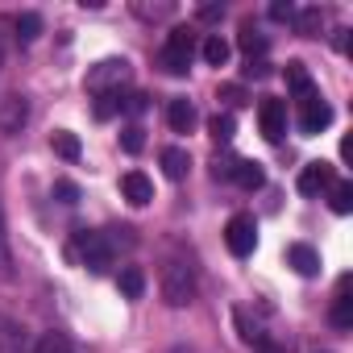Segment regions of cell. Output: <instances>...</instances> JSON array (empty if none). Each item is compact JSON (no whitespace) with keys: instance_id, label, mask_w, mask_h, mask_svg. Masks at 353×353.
Wrapping results in <instances>:
<instances>
[{"instance_id":"1","label":"cell","mask_w":353,"mask_h":353,"mask_svg":"<svg viewBox=\"0 0 353 353\" xmlns=\"http://www.w3.org/2000/svg\"><path fill=\"white\" fill-rule=\"evenodd\" d=\"M133 79V67L125 63V59H104V63H96L92 71H88V92L92 96H121V88Z\"/></svg>"},{"instance_id":"2","label":"cell","mask_w":353,"mask_h":353,"mask_svg":"<svg viewBox=\"0 0 353 353\" xmlns=\"http://www.w3.org/2000/svg\"><path fill=\"white\" fill-rule=\"evenodd\" d=\"M192 54H196V34L192 30H170L166 34V42H162V67L170 71V75H188L192 71Z\"/></svg>"},{"instance_id":"3","label":"cell","mask_w":353,"mask_h":353,"mask_svg":"<svg viewBox=\"0 0 353 353\" xmlns=\"http://www.w3.org/2000/svg\"><path fill=\"white\" fill-rule=\"evenodd\" d=\"M162 299H166L170 307H188V303L196 299V274H192L188 262H170V266L162 270Z\"/></svg>"},{"instance_id":"4","label":"cell","mask_w":353,"mask_h":353,"mask_svg":"<svg viewBox=\"0 0 353 353\" xmlns=\"http://www.w3.org/2000/svg\"><path fill=\"white\" fill-rule=\"evenodd\" d=\"M75 254H79V262H83L92 274H104V270L112 266V245H108V237H104V233H92V229H79V233H75Z\"/></svg>"},{"instance_id":"5","label":"cell","mask_w":353,"mask_h":353,"mask_svg":"<svg viewBox=\"0 0 353 353\" xmlns=\"http://www.w3.org/2000/svg\"><path fill=\"white\" fill-rule=\"evenodd\" d=\"M225 245H229L233 258H250V254L258 250V221L245 216V212H237V216L225 225Z\"/></svg>"},{"instance_id":"6","label":"cell","mask_w":353,"mask_h":353,"mask_svg":"<svg viewBox=\"0 0 353 353\" xmlns=\"http://www.w3.org/2000/svg\"><path fill=\"white\" fill-rule=\"evenodd\" d=\"M332 125V108L320 92H312L307 100H299V129L303 133H324Z\"/></svg>"},{"instance_id":"7","label":"cell","mask_w":353,"mask_h":353,"mask_svg":"<svg viewBox=\"0 0 353 353\" xmlns=\"http://www.w3.org/2000/svg\"><path fill=\"white\" fill-rule=\"evenodd\" d=\"M258 125H262L266 141H283V133H287V104L274 100V96H266L258 104Z\"/></svg>"},{"instance_id":"8","label":"cell","mask_w":353,"mask_h":353,"mask_svg":"<svg viewBox=\"0 0 353 353\" xmlns=\"http://www.w3.org/2000/svg\"><path fill=\"white\" fill-rule=\"evenodd\" d=\"M0 353H34V336L13 316H0Z\"/></svg>"},{"instance_id":"9","label":"cell","mask_w":353,"mask_h":353,"mask_svg":"<svg viewBox=\"0 0 353 353\" xmlns=\"http://www.w3.org/2000/svg\"><path fill=\"white\" fill-rule=\"evenodd\" d=\"M30 121V100L26 96H5L0 100V133H21Z\"/></svg>"},{"instance_id":"10","label":"cell","mask_w":353,"mask_h":353,"mask_svg":"<svg viewBox=\"0 0 353 353\" xmlns=\"http://www.w3.org/2000/svg\"><path fill=\"white\" fill-rule=\"evenodd\" d=\"M332 188V166L328 162H307L303 170H299V192L303 196H320V192H328Z\"/></svg>"},{"instance_id":"11","label":"cell","mask_w":353,"mask_h":353,"mask_svg":"<svg viewBox=\"0 0 353 353\" xmlns=\"http://www.w3.org/2000/svg\"><path fill=\"white\" fill-rule=\"evenodd\" d=\"M121 196H125L133 208H141V204L154 200V183L145 179L141 170H129V174H121Z\"/></svg>"},{"instance_id":"12","label":"cell","mask_w":353,"mask_h":353,"mask_svg":"<svg viewBox=\"0 0 353 353\" xmlns=\"http://www.w3.org/2000/svg\"><path fill=\"white\" fill-rule=\"evenodd\" d=\"M287 262H291L295 274H303V279H316V274H320V254H316L312 245H303V241H295V245L287 250Z\"/></svg>"},{"instance_id":"13","label":"cell","mask_w":353,"mask_h":353,"mask_svg":"<svg viewBox=\"0 0 353 353\" xmlns=\"http://www.w3.org/2000/svg\"><path fill=\"white\" fill-rule=\"evenodd\" d=\"M166 125H170L174 133H192V125H196V108H192V100L174 96V100L166 104Z\"/></svg>"},{"instance_id":"14","label":"cell","mask_w":353,"mask_h":353,"mask_svg":"<svg viewBox=\"0 0 353 353\" xmlns=\"http://www.w3.org/2000/svg\"><path fill=\"white\" fill-rule=\"evenodd\" d=\"M233 179H237V188L258 192V188L266 183V170H262V162H254V158H237V162H233Z\"/></svg>"},{"instance_id":"15","label":"cell","mask_w":353,"mask_h":353,"mask_svg":"<svg viewBox=\"0 0 353 353\" xmlns=\"http://www.w3.org/2000/svg\"><path fill=\"white\" fill-rule=\"evenodd\" d=\"M237 46H241V54H245L250 63H258V59H266V50H270V38H266L262 30H254V26H241V34H237Z\"/></svg>"},{"instance_id":"16","label":"cell","mask_w":353,"mask_h":353,"mask_svg":"<svg viewBox=\"0 0 353 353\" xmlns=\"http://www.w3.org/2000/svg\"><path fill=\"white\" fill-rule=\"evenodd\" d=\"M162 170H166V179H188V170H192V154L188 150H179V145H170V150H162Z\"/></svg>"},{"instance_id":"17","label":"cell","mask_w":353,"mask_h":353,"mask_svg":"<svg viewBox=\"0 0 353 353\" xmlns=\"http://www.w3.org/2000/svg\"><path fill=\"white\" fill-rule=\"evenodd\" d=\"M332 328H353V299H349V279H341V291L332 299Z\"/></svg>"},{"instance_id":"18","label":"cell","mask_w":353,"mask_h":353,"mask_svg":"<svg viewBox=\"0 0 353 353\" xmlns=\"http://www.w3.org/2000/svg\"><path fill=\"white\" fill-rule=\"evenodd\" d=\"M295 30L303 34V38H320V30H324V9H295Z\"/></svg>"},{"instance_id":"19","label":"cell","mask_w":353,"mask_h":353,"mask_svg":"<svg viewBox=\"0 0 353 353\" xmlns=\"http://www.w3.org/2000/svg\"><path fill=\"white\" fill-rule=\"evenodd\" d=\"M287 83L295 88V96H299V100H307V96L316 92V83H312V75H307V67H303V63H287Z\"/></svg>"},{"instance_id":"20","label":"cell","mask_w":353,"mask_h":353,"mask_svg":"<svg viewBox=\"0 0 353 353\" xmlns=\"http://www.w3.org/2000/svg\"><path fill=\"white\" fill-rule=\"evenodd\" d=\"M328 208L336 216H349L353 212V183H332L328 188Z\"/></svg>"},{"instance_id":"21","label":"cell","mask_w":353,"mask_h":353,"mask_svg":"<svg viewBox=\"0 0 353 353\" xmlns=\"http://www.w3.org/2000/svg\"><path fill=\"white\" fill-rule=\"evenodd\" d=\"M117 287H121L125 299H141V291H145V274H141L137 266H125L121 279H117Z\"/></svg>"},{"instance_id":"22","label":"cell","mask_w":353,"mask_h":353,"mask_svg":"<svg viewBox=\"0 0 353 353\" xmlns=\"http://www.w3.org/2000/svg\"><path fill=\"white\" fill-rule=\"evenodd\" d=\"M133 13H137L141 21H166V17L174 13V0H158V5H150V0H137Z\"/></svg>"},{"instance_id":"23","label":"cell","mask_w":353,"mask_h":353,"mask_svg":"<svg viewBox=\"0 0 353 353\" xmlns=\"http://www.w3.org/2000/svg\"><path fill=\"white\" fill-rule=\"evenodd\" d=\"M204 63H208V67H225V63H229V42H225L221 34H212V38L204 42Z\"/></svg>"},{"instance_id":"24","label":"cell","mask_w":353,"mask_h":353,"mask_svg":"<svg viewBox=\"0 0 353 353\" xmlns=\"http://www.w3.org/2000/svg\"><path fill=\"white\" fill-rule=\"evenodd\" d=\"M34 353H75V345L63 332H46V336L34 341Z\"/></svg>"},{"instance_id":"25","label":"cell","mask_w":353,"mask_h":353,"mask_svg":"<svg viewBox=\"0 0 353 353\" xmlns=\"http://www.w3.org/2000/svg\"><path fill=\"white\" fill-rule=\"evenodd\" d=\"M208 133H212L216 141H233V133H237V121H233V112H216V117L208 121Z\"/></svg>"},{"instance_id":"26","label":"cell","mask_w":353,"mask_h":353,"mask_svg":"<svg viewBox=\"0 0 353 353\" xmlns=\"http://www.w3.org/2000/svg\"><path fill=\"white\" fill-rule=\"evenodd\" d=\"M38 34H42V17H38V13H21V17H17V38H21V42H34Z\"/></svg>"},{"instance_id":"27","label":"cell","mask_w":353,"mask_h":353,"mask_svg":"<svg viewBox=\"0 0 353 353\" xmlns=\"http://www.w3.org/2000/svg\"><path fill=\"white\" fill-rule=\"evenodd\" d=\"M121 108H125V96H117V92L112 96H96V117L100 121H112Z\"/></svg>"},{"instance_id":"28","label":"cell","mask_w":353,"mask_h":353,"mask_svg":"<svg viewBox=\"0 0 353 353\" xmlns=\"http://www.w3.org/2000/svg\"><path fill=\"white\" fill-rule=\"evenodd\" d=\"M54 150H59L67 162H75V158H79V137L67 133V129H59V133H54Z\"/></svg>"},{"instance_id":"29","label":"cell","mask_w":353,"mask_h":353,"mask_svg":"<svg viewBox=\"0 0 353 353\" xmlns=\"http://www.w3.org/2000/svg\"><path fill=\"white\" fill-rule=\"evenodd\" d=\"M0 274H13V254H9V237H5V216H0Z\"/></svg>"},{"instance_id":"30","label":"cell","mask_w":353,"mask_h":353,"mask_svg":"<svg viewBox=\"0 0 353 353\" xmlns=\"http://www.w3.org/2000/svg\"><path fill=\"white\" fill-rule=\"evenodd\" d=\"M121 145H125V150H129V154H137V150H141V145H145V137H141V129H137V125H129V129H125V133H121Z\"/></svg>"},{"instance_id":"31","label":"cell","mask_w":353,"mask_h":353,"mask_svg":"<svg viewBox=\"0 0 353 353\" xmlns=\"http://www.w3.org/2000/svg\"><path fill=\"white\" fill-rule=\"evenodd\" d=\"M221 100H225L229 108H241V104H245V92H241L237 83H229V88H221Z\"/></svg>"},{"instance_id":"32","label":"cell","mask_w":353,"mask_h":353,"mask_svg":"<svg viewBox=\"0 0 353 353\" xmlns=\"http://www.w3.org/2000/svg\"><path fill=\"white\" fill-rule=\"evenodd\" d=\"M196 17H200V21H221V17H225V5H200Z\"/></svg>"},{"instance_id":"33","label":"cell","mask_w":353,"mask_h":353,"mask_svg":"<svg viewBox=\"0 0 353 353\" xmlns=\"http://www.w3.org/2000/svg\"><path fill=\"white\" fill-rule=\"evenodd\" d=\"M54 192L63 196V204H79V188H75V183H67V179H63V183H54Z\"/></svg>"},{"instance_id":"34","label":"cell","mask_w":353,"mask_h":353,"mask_svg":"<svg viewBox=\"0 0 353 353\" xmlns=\"http://www.w3.org/2000/svg\"><path fill=\"white\" fill-rule=\"evenodd\" d=\"M270 17L274 21H295V5H283L279 0V5H270Z\"/></svg>"},{"instance_id":"35","label":"cell","mask_w":353,"mask_h":353,"mask_svg":"<svg viewBox=\"0 0 353 353\" xmlns=\"http://www.w3.org/2000/svg\"><path fill=\"white\" fill-rule=\"evenodd\" d=\"M266 71H270V63H266V59H258V63H245V75H254V79H262Z\"/></svg>"},{"instance_id":"36","label":"cell","mask_w":353,"mask_h":353,"mask_svg":"<svg viewBox=\"0 0 353 353\" xmlns=\"http://www.w3.org/2000/svg\"><path fill=\"white\" fill-rule=\"evenodd\" d=\"M254 353H287V349H283V345H274V341H266V336H262V341H258V345H254Z\"/></svg>"},{"instance_id":"37","label":"cell","mask_w":353,"mask_h":353,"mask_svg":"<svg viewBox=\"0 0 353 353\" xmlns=\"http://www.w3.org/2000/svg\"><path fill=\"white\" fill-rule=\"evenodd\" d=\"M125 108H129V112H145V96H141V92H137V96H129V100H125Z\"/></svg>"},{"instance_id":"38","label":"cell","mask_w":353,"mask_h":353,"mask_svg":"<svg viewBox=\"0 0 353 353\" xmlns=\"http://www.w3.org/2000/svg\"><path fill=\"white\" fill-rule=\"evenodd\" d=\"M336 50H341V54L349 50V30H336Z\"/></svg>"}]
</instances>
